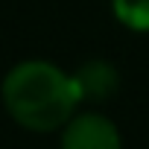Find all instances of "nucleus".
<instances>
[{
  "mask_svg": "<svg viewBox=\"0 0 149 149\" xmlns=\"http://www.w3.org/2000/svg\"><path fill=\"white\" fill-rule=\"evenodd\" d=\"M0 100L21 129L35 134L58 132L82 105L73 76L47 58H26L9 67L0 82Z\"/></svg>",
  "mask_w": 149,
  "mask_h": 149,
  "instance_id": "1",
  "label": "nucleus"
},
{
  "mask_svg": "<svg viewBox=\"0 0 149 149\" xmlns=\"http://www.w3.org/2000/svg\"><path fill=\"white\" fill-rule=\"evenodd\" d=\"M73 82H76V91H79L82 102H105L120 88V73L111 61L91 58L73 73Z\"/></svg>",
  "mask_w": 149,
  "mask_h": 149,
  "instance_id": "3",
  "label": "nucleus"
},
{
  "mask_svg": "<svg viewBox=\"0 0 149 149\" xmlns=\"http://www.w3.org/2000/svg\"><path fill=\"white\" fill-rule=\"evenodd\" d=\"M114 18L132 32H149V0H111Z\"/></svg>",
  "mask_w": 149,
  "mask_h": 149,
  "instance_id": "4",
  "label": "nucleus"
},
{
  "mask_svg": "<svg viewBox=\"0 0 149 149\" xmlns=\"http://www.w3.org/2000/svg\"><path fill=\"white\" fill-rule=\"evenodd\" d=\"M58 149H123L120 126L100 111H79L61 126Z\"/></svg>",
  "mask_w": 149,
  "mask_h": 149,
  "instance_id": "2",
  "label": "nucleus"
}]
</instances>
